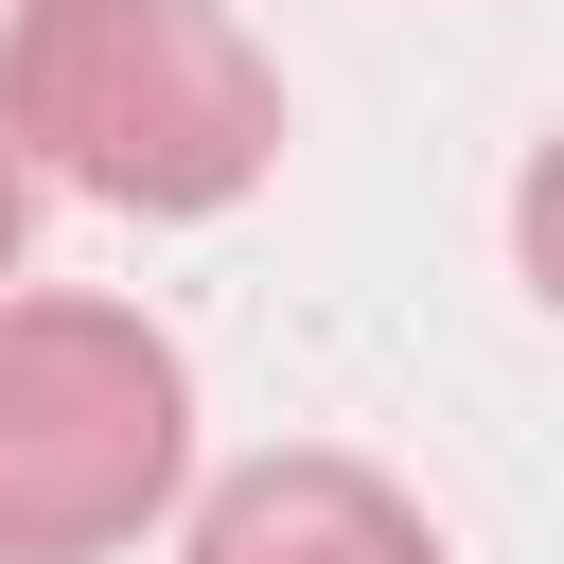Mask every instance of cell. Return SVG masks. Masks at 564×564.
<instances>
[{
	"label": "cell",
	"mask_w": 564,
	"mask_h": 564,
	"mask_svg": "<svg viewBox=\"0 0 564 564\" xmlns=\"http://www.w3.org/2000/svg\"><path fill=\"white\" fill-rule=\"evenodd\" d=\"M0 159L106 212H229L282 159V70L229 0H18L0 18Z\"/></svg>",
	"instance_id": "1"
},
{
	"label": "cell",
	"mask_w": 564,
	"mask_h": 564,
	"mask_svg": "<svg viewBox=\"0 0 564 564\" xmlns=\"http://www.w3.org/2000/svg\"><path fill=\"white\" fill-rule=\"evenodd\" d=\"M194 476V370L123 300H0V564H106Z\"/></svg>",
	"instance_id": "2"
},
{
	"label": "cell",
	"mask_w": 564,
	"mask_h": 564,
	"mask_svg": "<svg viewBox=\"0 0 564 564\" xmlns=\"http://www.w3.org/2000/svg\"><path fill=\"white\" fill-rule=\"evenodd\" d=\"M18 229H35V176L0 159V282H18Z\"/></svg>",
	"instance_id": "4"
},
{
	"label": "cell",
	"mask_w": 564,
	"mask_h": 564,
	"mask_svg": "<svg viewBox=\"0 0 564 564\" xmlns=\"http://www.w3.org/2000/svg\"><path fill=\"white\" fill-rule=\"evenodd\" d=\"M194 564H441V529L370 458H247L194 511Z\"/></svg>",
	"instance_id": "3"
}]
</instances>
